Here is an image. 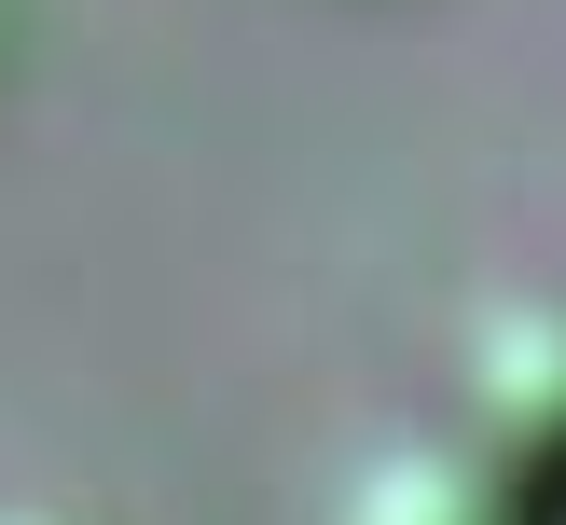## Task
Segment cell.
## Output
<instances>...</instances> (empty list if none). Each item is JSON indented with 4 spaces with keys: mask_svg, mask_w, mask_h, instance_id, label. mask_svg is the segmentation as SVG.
Returning <instances> with one entry per match:
<instances>
[{
    "mask_svg": "<svg viewBox=\"0 0 566 525\" xmlns=\"http://www.w3.org/2000/svg\"><path fill=\"white\" fill-rule=\"evenodd\" d=\"M442 429H470L539 512H566V291H512V304L470 318Z\"/></svg>",
    "mask_w": 566,
    "mask_h": 525,
    "instance_id": "obj_1",
    "label": "cell"
},
{
    "mask_svg": "<svg viewBox=\"0 0 566 525\" xmlns=\"http://www.w3.org/2000/svg\"><path fill=\"white\" fill-rule=\"evenodd\" d=\"M318 525H566V512H539L470 429H401V442H374V456L332 484Z\"/></svg>",
    "mask_w": 566,
    "mask_h": 525,
    "instance_id": "obj_2",
    "label": "cell"
},
{
    "mask_svg": "<svg viewBox=\"0 0 566 525\" xmlns=\"http://www.w3.org/2000/svg\"><path fill=\"white\" fill-rule=\"evenodd\" d=\"M0 525H70V512H0Z\"/></svg>",
    "mask_w": 566,
    "mask_h": 525,
    "instance_id": "obj_3",
    "label": "cell"
}]
</instances>
